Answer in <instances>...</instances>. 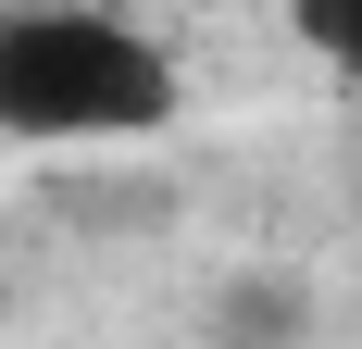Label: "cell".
I'll return each instance as SVG.
<instances>
[{"mask_svg":"<svg viewBox=\"0 0 362 349\" xmlns=\"http://www.w3.org/2000/svg\"><path fill=\"white\" fill-rule=\"evenodd\" d=\"M213 349H300L313 337V287L300 275H238V287H213Z\"/></svg>","mask_w":362,"mask_h":349,"instance_id":"7a4b0ae2","label":"cell"},{"mask_svg":"<svg viewBox=\"0 0 362 349\" xmlns=\"http://www.w3.org/2000/svg\"><path fill=\"white\" fill-rule=\"evenodd\" d=\"M288 37H300L325 75H350V88H362V0H288Z\"/></svg>","mask_w":362,"mask_h":349,"instance_id":"3957f363","label":"cell"},{"mask_svg":"<svg viewBox=\"0 0 362 349\" xmlns=\"http://www.w3.org/2000/svg\"><path fill=\"white\" fill-rule=\"evenodd\" d=\"M175 125V50L100 0L0 13V150H100Z\"/></svg>","mask_w":362,"mask_h":349,"instance_id":"6da1fadb","label":"cell"}]
</instances>
